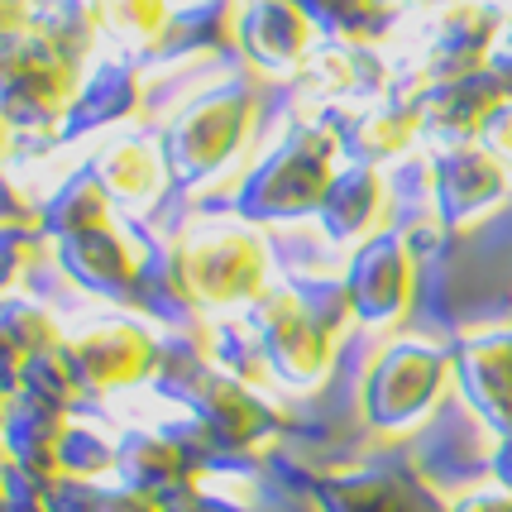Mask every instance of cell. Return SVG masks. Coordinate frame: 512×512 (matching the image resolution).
<instances>
[{
    "label": "cell",
    "instance_id": "obj_1",
    "mask_svg": "<svg viewBox=\"0 0 512 512\" xmlns=\"http://www.w3.org/2000/svg\"><path fill=\"white\" fill-rule=\"evenodd\" d=\"M15 206H20V197H15V192L0 182V216H15Z\"/></svg>",
    "mask_w": 512,
    "mask_h": 512
}]
</instances>
